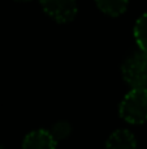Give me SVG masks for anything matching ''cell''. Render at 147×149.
<instances>
[{
    "label": "cell",
    "instance_id": "cell-1",
    "mask_svg": "<svg viewBox=\"0 0 147 149\" xmlns=\"http://www.w3.org/2000/svg\"><path fill=\"white\" fill-rule=\"evenodd\" d=\"M119 115L129 124H143L147 122V89H130L119 105Z\"/></svg>",
    "mask_w": 147,
    "mask_h": 149
},
{
    "label": "cell",
    "instance_id": "cell-2",
    "mask_svg": "<svg viewBox=\"0 0 147 149\" xmlns=\"http://www.w3.org/2000/svg\"><path fill=\"white\" fill-rule=\"evenodd\" d=\"M121 76L132 89L145 88L147 79V54L141 50L134 51L124 60Z\"/></svg>",
    "mask_w": 147,
    "mask_h": 149
},
{
    "label": "cell",
    "instance_id": "cell-3",
    "mask_svg": "<svg viewBox=\"0 0 147 149\" xmlns=\"http://www.w3.org/2000/svg\"><path fill=\"white\" fill-rule=\"evenodd\" d=\"M42 9L57 24L72 22L78 13L77 0H39Z\"/></svg>",
    "mask_w": 147,
    "mask_h": 149
},
{
    "label": "cell",
    "instance_id": "cell-4",
    "mask_svg": "<svg viewBox=\"0 0 147 149\" xmlns=\"http://www.w3.org/2000/svg\"><path fill=\"white\" fill-rule=\"evenodd\" d=\"M59 143L55 140L48 130H33L25 135L22 140V149H56Z\"/></svg>",
    "mask_w": 147,
    "mask_h": 149
},
{
    "label": "cell",
    "instance_id": "cell-5",
    "mask_svg": "<svg viewBox=\"0 0 147 149\" xmlns=\"http://www.w3.org/2000/svg\"><path fill=\"white\" fill-rule=\"evenodd\" d=\"M106 149H138L134 134L126 128L115 130L106 141Z\"/></svg>",
    "mask_w": 147,
    "mask_h": 149
},
{
    "label": "cell",
    "instance_id": "cell-6",
    "mask_svg": "<svg viewBox=\"0 0 147 149\" xmlns=\"http://www.w3.org/2000/svg\"><path fill=\"white\" fill-rule=\"evenodd\" d=\"M102 13L111 17H119L128 10L129 0H94Z\"/></svg>",
    "mask_w": 147,
    "mask_h": 149
},
{
    "label": "cell",
    "instance_id": "cell-7",
    "mask_svg": "<svg viewBox=\"0 0 147 149\" xmlns=\"http://www.w3.org/2000/svg\"><path fill=\"white\" fill-rule=\"evenodd\" d=\"M133 34H134V39L138 46V50L147 54V12L143 13L135 21Z\"/></svg>",
    "mask_w": 147,
    "mask_h": 149
},
{
    "label": "cell",
    "instance_id": "cell-8",
    "mask_svg": "<svg viewBox=\"0 0 147 149\" xmlns=\"http://www.w3.org/2000/svg\"><path fill=\"white\" fill-rule=\"evenodd\" d=\"M51 132V135L55 137L57 143L61 141V140H65L70 136L72 134V126L70 123H68L67 120H60L56 122V123L52 124V127L48 130Z\"/></svg>",
    "mask_w": 147,
    "mask_h": 149
},
{
    "label": "cell",
    "instance_id": "cell-9",
    "mask_svg": "<svg viewBox=\"0 0 147 149\" xmlns=\"http://www.w3.org/2000/svg\"><path fill=\"white\" fill-rule=\"evenodd\" d=\"M14 1H18V3H27V1H31V0H14Z\"/></svg>",
    "mask_w": 147,
    "mask_h": 149
},
{
    "label": "cell",
    "instance_id": "cell-10",
    "mask_svg": "<svg viewBox=\"0 0 147 149\" xmlns=\"http://www.w3.org/2000/svg\"><path fill=\"white\" fill-rule=\"evenodd\" d=\"M0 149H7V148H5L4 145H0Z\"/></svg>",
    "mask_w": 147,
    "mask_h": 149
},
{
    "label": "cell",
    "instance_id": "cell-11",
    "mask_svg": "<svg viewBox=\"0 0 147 149\" xmlns=\"http://www.w3.org/2000/svg\"><path fill=\"white\" fill-rule=\"evenodd\" d=\"M145 88H146V89H147V79H146V85H145Z\"/></svg>",
    "mask_w": 147,
    "mask_h": 149
}]
</instances>
